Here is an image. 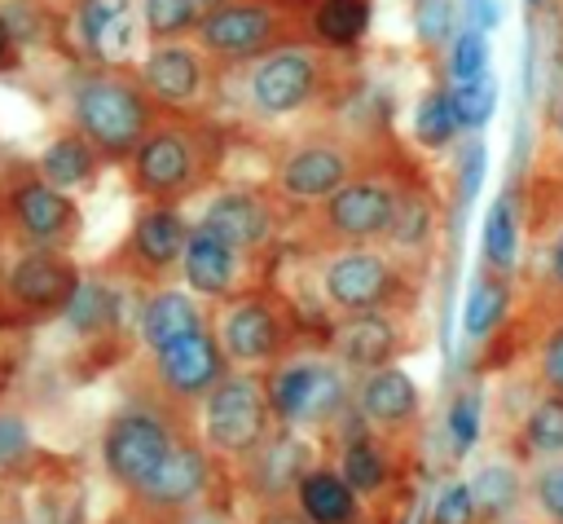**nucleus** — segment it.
Here are the masks:
<instances>
[{
    "instance_id": "nucleus-1",
    "label": "nucleus",
    "mask_w": 563,
    "mask_h": 524,
    "mask_svg": "<svg viewBox=\"0 0 563 524\" xmlns=\"http://www.w3.org/2000/svg\"><path fill=\"white\" fill-rule=\"evenodd\" d=\"M268 392L251 374H224L202 401V440L220 458H251L268 432Z\"/></svg>"
},
{
    "instance_id": "nucleus-2",
    "label": "nucleus",
    "mask_w": 563,
    "mask_h": 524,
    "mask_svg": "<svg viewBox=\"0 0 563 524\" xmlns=\"http://www.w3.org/2000/svg\"><path fill=\"white\" fill-rule=\"evenodd\" d=\"M268 410L282 418V423H295V427H321L330 423L343 401H347V379L334 361H321V357H295V361H282L268 383Z\"/></svg>"
},
{
    "instance_id": "nucleus-3",
    "label": "nucleus",
    "mask_w": 563,
    "mask_h": 524,
    "mask_svg": "<svg viewBox=\"0 0 563 524\" xmlns=\"http://www.w3.org/2000/svg\"><path fill=\"white\" fill-rule=\"evenodd\" d=\"M75 123L101 150L123 154L145 132V101L128 79L97 75V79H84L79 92H75Z\"/></svg>"
},
{
    "instance_id": "nucleus-4",
    "label": "nucleus",
    "mask_w": 563,
    "mask_h": 524,
    "mask_svg": "<svg viewBox=\"0 0 563 524\" xmlns=\"http://www.w3.org/2000/svg\"><path fill=\"white\" fill-rule=\"evenodd\" d=\"M167 449H172L167 427L145 410H123L101 432V462L123 489H141Z\"/></svg>"
},
{
    "instance_id": "nucleus-5",
    "label": "nucleus",
    "mask_w": 563,
    "mask_h": 524,
    "mask_svg": "<svg viewBox=\"0 0 563 524\" xmlns=\"http://www.w3.org/2000/svg\"><path fill=\"white\" fill-rule=\"evenodd\" d=\"M224 365L229 357L220 348V335H211L207 326L154 352V374L172 396H207L224 379Z\"/></svg>"
},
{
    "instance_id": "nucleus-6",
    "label": "nucleus",
    "mask_w": 563,
    "mask_h": 524,
    "mask_svg": "<svg viewBox=\"0 0 563 524\" xmlns=\"http://www.w3.org/2000/svg\"><path fill=\"white\" fill-rule=\"evenodd\" d=\"M325 295L343 313H374L391 295V264L369 247H352L325 264Z\"/></svg>"
},
{
    "instance_id": "nucleus-7",
    "label": "nucleus",
    "mask_w": 563,
    "mask_h": 524,
    "mask_svg": "<svg viewBox=\"0 0 563 524\" xmlns=\"http://www.w3.org/2000/svg\"><path fill=\"white\" fill-rule=\"evenodd\" d=\"M317 88V57L303 48L268 53L251 75V101L264 114H290L299 110Z\"/></svg>"
},
{
    "instance_id": "nucleus-8",
    "label": "nucleus",
    "mask_w": 563,
    "mask_h": 524,
    "mask_svg": "<svg viewBox=\"0 0 563 524\" xmlns=\"http://www.w3.org/2000/svg\"><path fill=\"white\" fill-rule=\"evenodd\" d=\"M396 203L400 194L383 181H352L343 189L330 194V207H325V220L339 238L347 242H369L378 233L391 229V216H396Z\"/></svg>"
},
{
    "instance_id": "nucleus-9",
    "label": "nucleus",
    "mask_w": 563,
    "mask_h": 524,
    "mask_svg": "<svg viewBox=\"0 0 563 524\" xmlns=\"http://www.w3.org/2000/svg\"><path fill=\"white\" fill-rule=\"evenodd\" d=\"M207 480H211V467H207V454L198 445H185V440H172V449L163 454V462L154 467V476L136 489L150 506H163V511H189L202 493H207Z\"/></svg>"
},
{
    "instance_id": "nucleus-10",
    "label": "nucleus",
    "mask_w": 563,
    "mask_h": 524,
    "mask_svg": "<svg viewBox=\"0 0 563 524\" xmlns=\"http://www.w3.org/2000/svg\"><path fill=\"white\" fill-rule=\"evenodd\" d=\"M136 35H141L136 0H84L79 4V40L92 57L123 62L132 57Z\"/></svg>"
},
{
    "instance_id": "nucleus-11",
    "label": "nucleus",
    "mask_w": 563,
    "mask_h": 524,
    "mask_svg": "<svg viewBox=\"0 0 563 524\" xmlns=\"http://www.w3.org/2000/svg\"><path fill=\"white\" fill-rule=\"evenodd\" d=\"M356 410L365 423H374L383 432H400L418 418V387L400 365H378L361 379Z\"/></svg>"
},
{
    "instance_id": "nucleus-12",
    "label": "nucleus",
    "mask_w": 563,
    "mask_h": 524,
    "mask_svg": "<svg viewBox=\"0 0 563 524\" xmlns=\"http://www.w3.org/2000/svg\"><path fill=\"white\" fill-rule=\"evenodd\" d=\"M9 291L18 304L31 308H48V304H70V295L79 291L75 269L57 255V251H26L13 269H9Z\"/></svg>"
},
{
    "instance_id": "nucleus-13",
    "label": "nucleus",
    "mask_w": 563,
    "mask_h": 524,
    "mask_svg": "<svg viewBox=\"0 0 563 524\" xmlns=\"http://www.w3.org/2000/svg\"><path fill=\"white\" fill-rule=\"evenodd\" d=\"M220 348H224V357L229 361H238V365H255V361H268L273 352H277V343H282V335H277V317L260 304V299H242V304H233L224 317H220Z\"/></svg>"
},
{
    "instance_id": "nucleus-14",
    "label": "nucleus",
    "mask_w": 563,
    "mask_h": 524,
    "mask_svg": "<svg viewBox=\"0 0 563 524\" xmlns=\"http://www.w3.org/2000/svg\"><path fill=\"white\" fill-rule=\"evenodd\" d=\"M400 348V330L396 321H387L378 308L374 313H347V321L334 330V352L343 365L356 370H378L391 361V352Z\"/></svg>"
},
{
    "instance_id": "nucleus-15",
    "label": "nucleus",
    "mask_w": 563,
    "mask_h": 524,
    "mask_svg": "<svg viewBox=\"0 0 563 524\" xmlns=\"http://www.w3.org/2000/svg\"><path fill=\"white\" fill-rule=\"evenodd\" d=\"M347 185V154L339 145H303L282 167V189L290 198H330Z\"/></svg>"
},
{
    "instance_id": "nucleus-16",
    "label": "nucleus",
    "mask_w": 563,
    "mask_h": 524,
    "mask_svg": "<svg viewBox=\"0 0 563 524\" xmlns=\"http://www.w3.org/2000/svg\"><path fill=\"white\" fill-rule=\"evenodd\" d=\"M268 31H273V13L260 4H224L202 13L198 22L202 44L216 53H255L268 40Z\"/></svg>"
},
{
    "instance_id": "nucleus-17",
    "label": "nucleus",
    "mask_w": 563,
    "mask_h": 524,
    "mask_svg": "<svg viewBox=\"0 0 563 524\" xmlns=\"http://www.w3.org/2000/svg\"><path fill=\"white\" fill-rule=\"evenodd\" d=\"M194 176V150L180 132H154L136 150V181L150 194H172L185 189Z\"/></svg>"
},
{
    "instance_id": "nucleus-18",
    "label": "nucleus",
    "mask_w": 563,
    "mask_h": 524,
    "mask_svg": "<svg viewBox=\"0 0 563 524\" xmlns=\"http://www.w3.org/2000/svg\"><path fill=\"white\" fill-rule=\"evenodd\" d=\"M180 269H185L189 291H198V295H229V286L238 277V247H229L224 238H216L211 229L198 225L189 233Z\"/></svg>"
},
{
    "instance_id": "nucleus-19",
    "label": "nucleus",
    "mask_w": 563,
    "mask_h": 524,
    "mask_svg": "<svg viewBox=\"0 0 563 524\" xmlns=\"http://www.w3.org/2000/svg\"><path fill=\"white\" fill-rule=\"evenodd\" d=\"M356 489L343 480V471L330 467H308L295 484V502L312 524H356L361 506H356Z\"/></svg>"
},
{
    "instance_id": "nucleus-20",
    "label": "nucleus",
    "mask_w": 563,
    "mask_h": 524,
    "mask_svg": "<svg viewBox=\"0 0 563 524\" xmlns=\"http://www.w3.org/2000/svg\"><path fill=\"white\" fill-rule=\"evenodd\" d=\"M13 211H18L22 229H26L35 242H62V238H70V229H75L70 203H66L62 189L48 185V181H26V185H18V189H13Z\"/></svg>"
},
{
    "instance_id": "nucleus-21",
    "label": "nucleus",
    "mask_w": 563,
    "mask_h": 524,
    "mask_svg": "<svg viewBox=\"0 0 563 524\" xmlns=\"http://www.w3.org/2000/svg\"><path fill=\"white\" fill-rule=\"evenodd\" d=\"M202 326L207 321H202L198 304L185 291H158L141 308V339H145L150 352H158V348H167V343H176V339H185V335H194Z\"/></svg>"
},
{
    "instance_id": "nucleus-22",
    "label": "nucleus",
    "mask_w": 563,
    "mask_h": 524,
    "mask_svg": "<svg viewBox=\"0 0 563 524\" xmlns=\"http://www.w3.org/2000/svg\"><path fill=\"white\" fill-rule=\"evenodd\" d=\"M202 84V66L185 44H158L145 62V88L163 101H189Z\"/></svg>"
},
{
    "instance_id": "nucleus-23",
    "label": "nucleus",
    "mask_w": 563,
    "mask_h": 524,
    "mask_svg": "<svg viewBox=\"0 0 563 524\" xmlns=\"http://www.w3.org/2000/svg\"><path fill=\"white\" fill-rule=\"evenodd\" d=\"M202 229H211L229 247L246 251V247H255L268 233V216H264V207L251 194H224V198H216L202 211Z\"/></svg>"
},
{
    "instance_id": "nucleus-24",
    "label": "nucleus",
    "mask_w": 563,
    "mask_h": 524,
    "mask_svg": "<svg viewBox=\"0 0 563 524\" xmlns=\"http://www.w3.org/2000/svg\"><path fill=\"white\" fill-rule=\"evenodd\" d=\"M189 233H194V229L185 225V216H180V211H172V207H154V211H145V216L136 220L132 247H136V255H141L145 264L163 269V264H172V260H180V255H185Z\"/></svg>"
},
{
    "instance_id": "nucleus-25",
    "label": "nucleus",
    "mask_w": 563,
    "mask_h": 524,
    "mask_svg": "<svg viewBox=\"0 0 563 524\" xmlns=\"http://www.w3.org/2000/svg\"><path fill=\"white\" fill-rule=\"evenodd\" d=\"M506 304H510V286H506V273L488 269L471 282V295H466V308H462V330L471 339H484L501 317H506Z\"/></svg>"
},
{
    "instance_id": "nucleus-26",
    "label": "nucleus",
    "mask_w": 563,
    "mask_h": 524,
    "mask_svg": "<svg viewBox=\"0 0 563 524\" xmlns=\"http://www.w3.org/2000/svg\"><path fill=\"white\" fill-rule=\"evenodd\" d=\"M251 458H255V476H260V493H264V498H282V489H286V484H299V476L308 471L303 445L290 440V436L260 445Z\"/></svg>"
},
{
    "instance_id": "nucleus-27",
    "label": "nucleus",
    "mask_w": 563,
    "mask_h": 524,
    "mask_svg": "<svg viewBox=\"0 0 563 524\" xmlns=\"http://www.w3.org/2000/svg\"><path fill=\"white\" fill-rule=\"evenodd\" d=\"M519 489H523V480H519V471L510 462H484L471 476V493H475L479 520H501L506 511H515Z\"/></svg>"
},
{
    "instance_id": "nucleus-28",
    "label": "nucleus",
    "mask_w": 563,
    "mask_h": 524,
    "mask_svg": "<svg viewBox=\"0 0 563 524\" xmlns=\"http://www.w3.org/2000/svg\"><path fill=\"white\" fill-rule=\"evenodd\" d=\"M484 260L497 273H510L515 260H519V216H515L510 194H501L488 207V220H484Z\"/></svg>"
},
{
    "instance_id": "nucleus-29",
    "label": "nucleus",
    "mask_w": 563,
    "mask_h": 524,
    "mask_svg": "<svg viewBox=\"0 0 563 524\" xmlns=\"http://www.w3.org/2000/svg\"><path fill=\"white\" fill-rule=\"evenodd\" d=\"M88 172H92V154L75 137H62L40 154V176L57 189H75L79 181H88Z\"/></svg>"
},
{
    "instance_id": "nucleus-30",
    "label": "nucleus",
    "mask_w": 563,
    "mask_h": 524,
    "mask_svg": "<svg viewBox=\"0 0 563 524\" xmlns=\"http://www.w3.org/2000/svg\"><path fill=\"white\" fill-rule=\"evenodd\" d=\"M462 119L453 110V97L449 92H427L413 110V137L427 145V150H444L453 137H457Z\"/></svg>"
},
{
    "instance_id": "nucleus-31",
    "label": "nucleus",
    "mask_w": 563,
    "mask_h": 524,
    "mask_svg": "<svg viewBox=\"0 0 563 524\" xmlns=\"http://www.w3.org/2000/svg\"><path fill=\"white\" fill-rule=\"evenodd\" d=\"M523 449L528 454H563V392L541 396L523 418Z\"/></svg>"
},
{
    "instance_id": "nucleus-32",
    "label": "nucleus",
    "mask_w": 563,
    "mask_h": 524,
    "mask_svg": "<svg viewBox=\"0 0 563 524\" xmlns=\"http://www.w3.org/2000/svg\"><path fill=\"white\" fill-rule=\"evenodd\" d=\"M339 471H343V480H347L356 493H378V489L387 484V458H383V449H378L369 436L347 440Z\"/></svg>"
},
{
    "instance_id": "nucleus-33",
    "label": "nucleus",
    "mask_w": 563,
    "mask_h": 524,
    "mask_svg": "<svg viewBox=\"0 0 563 524\" xmlns=\"http://www.w3.org/2000/svg\"><path fill=\"white\" fill-rule=\"evenodd\" d=\"M312 22H317V35L321 40L352 44V40H361V31L369 22V9H365V0H321L317 13H312Z\"/></svg>"
},
{
    "instance_id": "nucleus-34",
    "label": "nucleus",
    "mask_w": 563,
    "mask_h": 524,
    "mask_svg": "<svg viewBox=\"0 0 563 524\" xmlns=\"http://www.w3.org/2000/svg\"><path fill=\"white\" fill-rule=\"evenodd\" d=\"M449 97H453V110H457L462 128H484L488 114H493V106H497V84H493V75L462 79V84L449 88Z\"/></svg>"
},
{
    "instance_id": "nucleus-35",
    "label": "nucleus",
    "mask_w": 563,
    "mask_h": 524,
    "mask_svg": "<svg viewBox=\"0 0 563 524\" xmlns=\"http://www.w3.org/2000/svg\"><path fill=\"white\" fill-rule=\"evenodd\" d=\"M387 233H391V242L405 247V251L422 247V242L431 238V207H427V198H418V194H400Z\"/></svg>"
},
{
    "instance_id": "nucleus-36",
    "label": "nucleus",
    "mask_w": 563,
    "mask_h": 524,
    "mask_svg": "<svg viewBox=\"0 0 563 524\" xmlns=\"http://www.w3.org/2000/svg\"><path fill=\"white\" fill-rule=\"evenodd\" d=\"M488 75V40L479 26H466L457 31L453 48H449V79L462 84V79H479Z\"/></svg>"
},
{
    "instance_id": "nucleus-37",
    "label": "nucleus",
    "mask_w": 563,
    "mask_h": 524,
    "mask_svg": "<svg viewBox=\"0 0 563 524\" xmlns=\"http://www.w3.org/2000/svg\"><path fill=\"white\" fill-rule=\"evenodd\" d=\"M66 317L79 330H97V326H106L114 317V295L106 286H97V282H79V291L66 304Z\"/></svg>"
},
{
    "instance_id": "nucleus-38",
    "label": "nucleus",
    "mask_w": 563,
    "mask_h": 524,
    "mask_svg": "<svg viewBox=\"0 0 563 524\" xmlns=\"http://www.w3.org/2000/svg\"><path fill=\"white\" fill-rule=\"evenodd\" d=\"M475 520H479V506H475L471 480L440 484V493L431 502V524H475Z\"/></svg>"
},
{
    "instance_id": "nucleus-39",
    "label": "nucleus",
    "mask_w": 563,
    "mask_h": 524,
    "mask_svg": "<svg viewBox=\"0 0 563 524\" xmlns=\"http://www.w3.org/2000/svg\"><path fill=\"white\" fill-rule=\"evenodd\" d=\"M444 427H449L453 454H466V449L479 440V396H475V392H457V396L449 401Z\"/></svg>"
},
{
    "instance_id": "nucleus-40",
    "label": "nucleus",
    "mask_w": 563,
    "mask_h": 524,
    "mask_svg": "<svg viewBox=\"0 0 563 524\" xmlns=\"http://www.w3.org/2000/svg\"><path fill=\"white\" fill-rule=\"evenodd\" d=\"M198 4L202 0H141V9H145V31L150 35H176V31H185L194 18H198Z\"/></svg>"
},
{
    "instance_id": "nucleus-41",
    "label": "nucleus",
    "mask_w": 563,
    "mask_h": 524,
    "mask_svg": "<svg viewBox=\"0 0 563 524\" xmlns=\"http://www.w3.org/2000/svg\"><path fill=\"white\" fill-rule=\"evenodd\" d=\"M26 449H31V432H26V423H22L18 414L0 410V471H9L13 462H22Z\"/></svg>"
},
{
    "instance_id": "nucleus-42",
    "label": "nucleus",
    "mask_w": 563,
    "mask_h": 524,
    "mask_svg": "<svg viewBox=\"0 0 563 524\" xmlns=\"http://www.w3.org/2000/svg\"><path fill=\"white\" fill-rule=\"evenodd\" d=\"M418 35L427 44H440L449 35V0H422L418 4Z\"/></svg>"
},
{
    "instance_id": "nucleus-43",
    "label": "nucleus",
    "mask_w": 563,
    "mask_h": 524,
    "mask_svg": "<svg viewBox=\"0 0 563 524\" xmlns=\"http://www.w3.org/2000/svg\"><path fill=\"white\" fill-rule=\"evenodd\" d=\"M541 379L554 392H563V326H554L550 339H545V348H541Z\"/></svg>"
},
{
    "instance_id": "nucleus-44",
    "label": "nucleus",
    "mask_w": 563,
    "mask_h": 524,
    "mask_svg": "<svg viewBox=\"0 0 563 524\" xmlns=\"http://www.w3.org/2000/svg\"><path fill=\"white\" fill-rule=\"evenodd\" d=\"M537 502H541L545 515H554V520L563 524V467L541 471V480H537Z\"/></svg>"
},
{
    "instance_id": "nucleus-45",
    "label": "nucleus",
    "mask_w": 563,
    "mask_h": 524,
    "mask_svg": "<svg viewBox=\"0 0 563 524\" xmlns=\"http://www.w3.org/2000/svg\"><path fill=\"white\" fill-rule=\"evenodd\" d=\"M255 524H312V520H308V515L299 511V502H295V506H286L282 498H268Z\"/></svg>"
},
{
    "instance_id": "nucleus-46",
    "label": "nucleus",
    "mask_w": 563,
    "mask_h": 524,
    "mask_svg": "<svg viewBox=\"0 0 563 524\" xmlns=\"http://www.w3.org/2000/svg\"><path fill=\"white\" fill-rule=\"evenodd\" d=\"M479 172H484V150H479V145H471V150H466V163H462V198H471V194H475Z\"/></svg>"
},
{
    "instance_id": "nucleus-47",
    "label": "nucleus",
    "mask_w": 563,
    "mask_h": 524,
    "mask_svg": "<svg viewBox=\"0 0 563 524\" xmlns=\"http://www.w3.org/2000/svg\"><path fill=\"white\" fill-rule=\"evenodd\" d=\"M466 13H471V26H479V31H493L497 26V0H466Z\"/></svg>"
},
{
    "instance_id": "nucleus-48",
    "label": "nucleus",
    "mask_w": 563,
    "mask_h": 524,
    "mask_svg": "<svg viewBox=\"0 0 563 524\" xmlns=\"http://www.w3.org/2000/svg\"><path fill=\"white\" fill-rule=\"evenodd\" d=\"M550 277L563 286V229L554 233V247H550Z\"/></svg>"
},
{
    "instance_id": "nucleus-49",
    "label": "nucleus",
    "mask_w": 563,
    "mask_h": 524,
    "mask_svg": "<svg viewBox=\"0 0 563 524\" xmlns=\"http://www.w3.org/2000/svg\"><path fill=\"white\" fill-rule=\"evenodd\" d=\"M180 524H224V520L220 515H207V511H189Z\"/></svg>"
},
{
    "instance_id": "nucleus-50",
    "label": "nucleus",
    "mask_w": 563,
    "mask_h": 524,
    "mask_svg": "<svg viewBox=\"0 0 563 524\" xmlns=\"http://www.w3.org/2000/svg\"><path fill=\"white\" fill-rule=\"evenodd\" d=\"M4 48H9V22L0 18V53H4Z\"/></svg>"
},
{
    "instance_id": "nucleus-51",
    "label": "nucleus",
    "mask_w": 563,
    "mask_h": 524,
    "mask_svg": "<svg viewBox=\"0 0 563 524\" xmlns=\"http://www.w3.org/2000/svg\"><path fill=\"white\" fill-rule=\"evenodd\" d=\"M554 128H559V141H563V106H559V119H554Z\"/></svg>"
},
{
    "instance_id": "nucleus-52",
    "label": "nucleus",
    "mask_w": 563,
    "mask_h": 524,
    "mask_svg": "<svg viewBox=\"0 0 563 524\" xmlns=\"http://www.w3.org/2000/svg\"><path fill=\"white\" fill-rule=\"evenodd\" d=\"M528 4H541V0H528Z\"/></svg>"
},
{
    "instance_id": "nucleus-53",
    "label": "nucleus",
    "mask_w": 563,
    "mask_h": 524,
    "mask_svg": "<svg viewBox=\"0 0 563 524\" xmlns=\"http://www.w3.org/2000/svg\"><path fill=\"white\" fill-rule=\"evenodd\" d=\"M501 524H506V520H501Z\"/></svg>"
}]
</instances>
